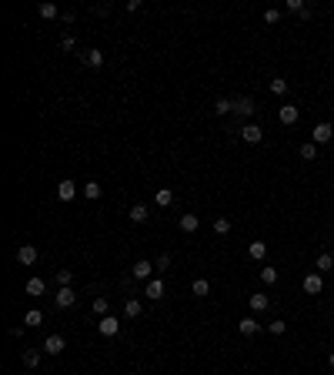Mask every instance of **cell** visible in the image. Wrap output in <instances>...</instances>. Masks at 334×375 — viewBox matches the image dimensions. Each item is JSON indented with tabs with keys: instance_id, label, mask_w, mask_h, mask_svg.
<instances>
[{
	"instance_id": "7a4b0ae2",
	"label": "cell",
	"mask_w": 334,
	"mask_h": 375,
	"mask_svg": "<svg viewBox=\"0 0 334 375\" xmlns=\"http://www.w3.org/2000/svg\"><path fill=\"white\" fill-rule=\"evenodd\" d=\"M64 345H67V342H64V335H47L41 348L47 352V355H60V352H64Z\"/></svg>"
},
{
	"instance_id": "ac0fdd59",
	"label": "cell",
	"mask_w": 334,
	"mask_h": 375,
	"mask_svg": "<svg viewBox=\"0 0 334 375\" xmlns=\"http://www.w3.org/2000/svg\"><path fill=\"white\" fill-rule=\"evenodd\" d=\"M37 14L43 20H54V17H60V10H57V3H37Z\"/></svg>"
},
{
	"instance_id": "30bf717a",
	"label": "cell",
	"mask_w": 334,
	"mask_h": 375,
	"mask_svg": "<svg viewBox=\"0 0 334 375\" xmlns=\"http://www.w3.org/2000/svg\"><path fill=\"white\" fill-rule=\"evenodd\" d=\"M241 138L248 141V144H261L264 134H261V127H257V124H244V127H241Z\"/></svg>"
},
{
	"instance_id": "52a82bcc",
	"label": "cell",
	"mask_w": 334,
	"mask_h": 375,
	"mask_svg": "<svg viewBox=\"0 0 334 375\" xmlns=\"http://www.w3.org/2000/svg\"><path fill=\"white\" fill-rule=\"evenodd\" d=\"M37 258H41V255H37L34 245H20V248H17V262H20V265H34Z\"/></svg>"
},
{
	"instance_id": "6da1fadb",
	"label": "cell",
	"mask_w": 334,
	"mask_h": 375,
	"mask_svg": "<svg viewBox=\"0 0 334 375\" xmlns=\"http://www.w3.org/2000/svg\"><path fill=\"white\" fill-rule=\"evenodd\" d=\"M97 328H100V335H104V338H114V335L121 332V321L114 319V315H104V319L97 321Z\"/></svg>"
},
{
	"instance_id": "8fae6325",
	"label": "cell",
	"mask_w": 334,
	"mask_h": 375,
	"mask_svg": "<svg viewBox=\"0 0 334 375\" xmlns=\"http://www.w3.org/2000/svg\"><path fill=\"white\" fill-rule=\"evenodd\" d=\"M127 218H130L134 224H144L147 218H151V208H147V205H134V208L127 211Z\"/></svg>"
},
{
	"instance_id": "5bb4252c",
	"label": "cell",
	"mask_w": 334,
	"mask_h": 375,
	"mask_svg": "<svg viewBox=\"0 0 334 375\" xmlns=\"http://www.w3.org/2000/svg\"><path fill=\"white\" fill-rule=\"evenodd\" d=\"M331 138H334L331 124H318V127H314V144H328Z\"/></svg>"
},
{
	"instance_id": "4fadbf2b",
	"label": "cell",
	"mask_w": 334,
	"mask_h": 375,
	"mask_svg": "<svg viewBox=\"0 0 334 375\" xmlns=\"http://www.w3.org/2000/svg\"><path fill=\"white\" fill-rule=\"evenodd\" d=\"M197 228H201V218H197V214H181V231L184 235H194Z\"/></svg>"
},
{
	"instance_id": "2e32d148",
	"label": "cell",
	"mask_w": 334,
	"mask_h": 375,
	"mask_svg": "<svg viewBox=\"0 0 334 375\" xmlns=\"http://www.w3.org/2000/svg\"><path fill=\"white\" fill-rule=\"evenodd\" d=\"M237 328H241V335H257L261 321H257V319H241V321H237Z\"/></svg>"
},
{
	"instance_id": "8992f818",
	"label": "cell",
	"mask_w": 334,
	"mask_h": 375,
	"mask_svg": "<svg viewBox=\"0 0 334 375\" xmlns=\"http://www.w3.org/2000/svg\"><path fill=\"white\" fill-rule=\"evenodd\" d=\"M257 111V104L250 98H234V114H241V117H250V114Z\"/></svg>"
},
{
	"instance_id": "277c9868",
	"label": "cell",
	"mask_w": 334,
	"mask_h": 375,
	"mask_svg": "<svg viewBox=\"0 0 334 375\" xmlns=\"http://www.w3.org/2000/svg\"><path fill=\"white\" fill-rule=\"evenodd\" d=\"M74 302H77V295H74V288H70V285H67V288H60V292L54 295V305L57 308H70Z\"/></svg>"
},
{
	"instance_id": "e575fe53",
	"label": "cell",
	"mask_w": 334,
	"mask_h": 375,
	"mask_svg": "<svg viewBox=\"0 0 334 375\" xmlns=\"http://www.w3.org/2000/svg\"><path fill=\"white\" fill-rule=\"evenodd\" d=\"M60 47H64V51H74V47H77V37H74V34H64Z\"/></svg>"
},
{
	"instance_id": "8d00e7d4",
	"label": "cell",
	"mask_w": 334,
	"mask_h": 375,
	"mask_svg": "<svg viewBox=\"0 0 334 375\" xmlns=\"http://www.w3.org/2000/svg\"><path fill=\"white\" fill-rule=\"evenodd\" d=\"M288 10H294V14H304V3H301V0H288Z\"/></svg>"
},
{
	"instance_id": "4316f807",
	"label": "cell",
	"mask_w": 334,
	"mask_h": 375,
	"mask_svg": "<svg viewBox=\"0 0 334 375\" xmlns=\"http://www.w3.org/2000/svg\"><path fill=\"white\" fill-rule=\"evenodd\" d=\"M124 315H127V319H137V315H140V302H137V298H127Z\"/></svg>"
},
{
	"instance_id": "f35d334b",
	"label": "cell",
	"mask_w": 334,
	"mask_h": 375,
	"mask_svg": "<svg viewBox=\"0 0 334 375\" xmlns=\"http://www.w3.org/2000/svg\"><path fill=\"white\" fill-rule=\"evenodd\" d=\"M170 265V255H157V268H167Z\"/></svg>"
},
{
	"instance_id": "f1b7e54d",
	"label": "cell",
	"mask_w": 334,
	"mask_h": 375,
	"mask_svg": "<svg viewBox=\"0 0 334 375\" xmlns=\"http://www.w3.org/2000/svg\"><path fill=\"white\" fill-rule=\"evenodd\" d=\"M314 265H318V271H331V268H334V258L324 251V255H318V262H314Z\"/></svg>"
},
{
	"instance_id": "9a60e30c",
	"label": "cell",
	"mask_w": 334,
	"mask_h": 375,
	"mask_svg": "<svg viewBox=\"0 0 334 375\" xmlns=\"http://www.w3.org/2000/svg\"><path fill=\"white\" fill-rule=\"evenodd\" d=\"M84 64H87V67H100V64H104V54H100L97 47H94V51H84Z\"/></svg>"
},
{
	"instance_id": "d6a6232c",
	"label": "cell",
	"mask_w": 334,
	"mask_h": 375,
	"mask_svg": "<svg viewBox=\"0 0 334 375\" xmlns=\"http://www.w3.org/2000/svg\"><path fill=\"white\" fill-rule=\"evenodd\" d=\"M261 281H264V285H274V281H278V271H274V268H261Z\"/></svg>"
},
{
	"instance_id": "d590c367",
	"label": "cell",
	"mask_w": 334,
	"mask_h": 375,
	"mask_svg": "<svg viewBox=\"0 0 334 375\" xmlns=\"http://www.w3.org/2000/svg\"><path fill=\"white\" fill-rule=\"evenodd\" d=\"M288 332V321H271V335H284Z\"/></svg>"
},
{
	"instance_id": "1f68e13d",
	"label": "cell",
	"mask_w": 334,
	"mask_h": 375,
	"mask_svg": "<svg viewBox=\"0 0 334 375\" xmlns=\"http://www.w3.org/2000/svg\"><path fill=\"white\" fill-rule=\"evenodd\" d=\"M94 315H100V319L107 315V298H104V295H97V298H94Z\"/></svg>"
},
{
	"instance_id": "3957f363",
	"label": "cell",
	"mask_w": 334,
	"mask_h": 375,
	"mask_svg": "<svg viewBox=\"0 0 334 375\" xmlns=\"http://www.w3.org/2000/svg\"><path fill=\"white\" fill-rule=\"evenodd\" d=\"M134 278H140V281H151V275H154V262H147V258H140V262H134Z\"/></svg>"
},
{
	"instance_id": "9c48e42d",
	"label": "cell",
	"mask_w": 334,
	"mask_h": 375,
	"mask_svg": "<svg viewBox=\"0 0 334 375\" xmlns=\"http://www.w3.org/2000/svg\"><path fill=\"white\" fill-rule=\"evenodd\" d=\"M74 195H77V184H74L70 178L57 184V198H60V201H74Z\"/></svg>"
},
{
	"instance_id": "ba28073f",
	"label": "cell",
	"mask_w": 334,
	"mask_h": 375,
	"mask_svg": "<svg viewBox=\"0 0 334 375\" xmlns=\"http://www.w3.org/2000/svg\"><path fill=\"white\" fill-rule=\"evenodd\" d=\"M304 292L307 295H321V292H324V281H321L318 271H311V275L304 278Z\"/></svg>"
},
{
	"instance_id": "ffe728a7",
	"label": "cell",
	"mask_w": 334,
	"mask_h": 375,
	"mask_svg": "<svg viewBox=\"0 0 334 375\" xmlns=\"http://www.w3.org/2000/svg\"><path fill=\"white\" fill-rule=\"evenodd\" d=\"M248 255H250V258H257V262H261V258L267 255V245H264V241H250V245H248Z\"/></svg>"
},
{
	"instance_id": "ab89813d",
	"label": "cell",
	"mask_w": 334,
	"mask_h": 375,
	"mask_svg": "<svg viewBox=\"0 0 334 375\" xmlns=\"http://www.w3.org/2000/svg\"><path fill=\"white\" fill-rule=\"evenodd\" d=\"M328 362H331V369H334V352H331V359H328Z\"/></svg>"
},
{
	"instance_id": "5b68a950",
	"label": "cell",
	"mask_w": 334,
	"mask_h": 375,
	"mask_svg": "<svg viewBox=\"0 0 334 375\" xmlns=\"http://www.w3.org/2000/svg\"><path fill=\"white\" fill-rule=\"evenodd\" d=\"M144 295H147L151 302H161V298H164V281H161V278H151L147 288H144Z\"/></svg>"
},
{
	"instance_id": "cb8c5ba5",
	"label": "cell",
	"mask_w": 334,
	"mask_h": 375,
	"mask_svg": "<svg viewBox=\"0 0 334 375\" xmlns=\"http://www.w3.org/2000/svg\"><path fill=\"white\" fill-rule=\"evenodd\" d=\"M43 292H47L43 278H30V281H27V295H43Z\"/></svg>"
},
{
	"instance_id": "7402d4cb",
	"label": "cell",
	"mask_w": 334,
	"mask_h": 375,
	"mask_svg": "<svg viewBox=\"0 0 334 375\" xmlns=\"http://www.w3.org/2000/svg\"><path fill=\"white\" fill-rule=\"evenodd\" d=\"M234 111V101L231 98H217L214 101V114H231Z\"/></svg>"
},
{
	"instance_id": "44dd1931",
	"label": "cell",
	"mask_w": 334,
	"mask_h": 375,
	"mask_svg": "<svg viewBox=\"0 0 334 375\" xmlns=\"http://www.w3.org/2000/svg\"><path fill=\"white\" fill-rule=\"evenodd\" d=\"M154 201H157V208H167V205L174 201V191H170V188H161V191L154 195Z\"/></svg>"
},
{
	"instance_id": "4dcf8cb0",
	"label": "cell",
	"mask_w": 334,
	"mask_h": 375,
	"mask_svg": "<svg viewBox=\"0 0 334 375\" xmlns=\"http://www.w3.org/2000/svg\"><path fill=\"white\" fill-rule=\"evenodd\" d=\"M57 281H60V288H67L70 281H74V271H70V268H60V271H57Z\"/></svg>"
},
{
	"instance_id": "603a6c76",
	"label": "cell",
	"mask_w": 334,
	"mask_h": 375,
	"mask_svg": "<svg viewBox=\"0 0 334 375\" xmlns=\"http://www.w3.org/2000/svg\"><path fill=\"white\" fill-rule=\"evenodd\" d=\"M301 158H304V161H318V144H314V141L301 144Z\"/></svg>"
},
{
	"instance_id": "83f0119b",
	"label": "cell",
	"mask_w": 334,
	"mask_h": 375,
	"mask_svg": "<svg viewBox=\"0 0 334 375\" xmlns=\"http://www.w3.org/2000/svg\"><path fill=\"white\" fill-rule=\"evenodd\" d=\"M41 321H43V315H41V312H37V308H30L27 315H24V325H30V328H37Z\"/></svg>"
},
{
	"instance_id": "836d02e7",
	"label": "cell",
	"mask_w": 334,
	"mask_h": 375,
	"mask_svg": "<svg viewBox=\"0 0 334 375\" xmlns=\"http://www.w3.org/2000/svg\"><path fill=\"white\" fill-rule=\"evenodd\" d=\"M214 231H217V235H227V231H231V221H227V218H217V221H214Z\"/></svg>"
},
{
	"instance_id": "d4e9b609",
	"label": "cell",
	"mask_w": 334,
	"mask_h": 375,
	"mask_svg": "<svg viewBox=\"0 0 334 375\" xmlns=\"http://www.w3.org/2000/svg\"><path fill=\"white\" fill-rule=\"evenodd\" d=\"M84 198H90V201H97L100 198V184L97 181H87V184H84Z\"/></svg>"
},
{
	"instance_id": "74e56055",
	"label": "cell",
	"mask_w": 334,
	"mask_h": 375,
	"mask_svg": "<svg viewBox=\"0 0 334 375\" xmlns=\"http://www.w3.org/2000/svg\"><path fill=\"white\" fill-rule=\"evenodd\" d=\"M264 20H267V24H278V20H281V10H267Z\"/></svg>"
},
{
	"instance_id": "484cf974",
	"label": "cell",
	"mask_w": 334,
	"mask_h": 375,
	"mask_svg": "<svg viewBox=\"0 0 334 375\" xmlns=\"http://www.w3.org/2000/svg\"><path fill=\"white\" fill-rule=\"evenodd\" d=\"M271 94L284 98V94H288V81H284V77H274V81H271Z\"/></svg>"
},
{
	"instance_id": "e0dca14e",
	"label": "cell",
	"mask_w": 334,
	"mask_h": 375,
	"mask_svg": "<svg viewBox=\"0 0 334 375\" xmlns=\"http://www.w3.org/2000/svg\"><path fill=\"white\" fill-rule=\"evenodd\" d=\"M41 352L43 348H27V352H24V365H27V369H37V365H41Z\"/></svg>"
},
{
	"instance_id": "d6986e66",
	"label": "cell",
	"mask_w": 334,
	"mask_h": 375,
	"mask_svg": "<svg viewBox=\"0 0 334 375\" xmlns=\"http://www.w3.org/2000/svg\"><path fill=\"white\" fill-rule=\"evenodd\" d=\"M191 292H194L197 298H204V295H210V281H208V278H194V285H191Z\"/></svg>"
},
{
	"instance_id": "7c38bea8",
	"label": "cell",
	"mask_w": 334,
	"mask_h": 375,
	"mask_svg": "<svg viewBox=\"0 0 334 375\" xmlns=\"http://www.w3.org/2000/svg\"><path fill=\"white\" fill-rule=\"evenodd\" d=\"M297 117H301V114H297V107H291V104H284V107L278 111L281 124H297Z\"/></svg>"
},
{
	"instance_id": "f546056e",
	"label": "cell",
	"mask_w": 334,
	"mask_h": 375,
	"mask_svg": "<svg viewBox=\"0 0 334 375\" xmlns=\"http://www.w3.org/2000/svg\"><path fill=\"white\" fill-rule=\"evenodd\" d=\"M250 308H254V312H264L267 308V295H250Z\"/></svg>"
}]
</instances>
